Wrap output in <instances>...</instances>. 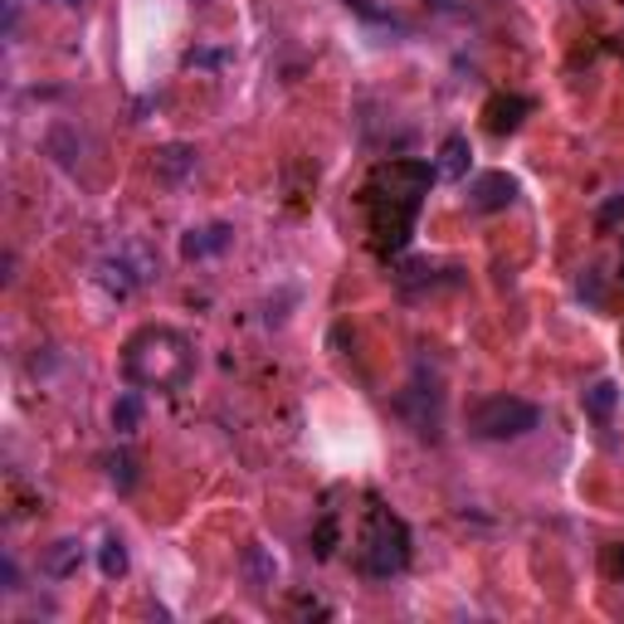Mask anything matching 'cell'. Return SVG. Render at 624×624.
Segmentation results:
<instances>
[{"label":"cell","instance_id":"cell-1","mask_svg":"<svg viewBox=\"0 0 624 624\" xmlns=\"http://www.w3.org/2000/svg\"><path fill=\"white\" fill-rule=\"evenodd\" d=\"M435 167L429 161H380L361 186V210L372 225V249L380 259L400 254L415 235L419 206H425L429 186H435Z\"/></svg>","mask_w":624,"mask_h":624},{"label":"cell","instance_id":"cell-2","mask_svg":"<svg viewBox=\"0 0 624 624\" xmlns=\"http://www.w3.org/2000/svg\"><path fill=\"white\" fill-rule=\"evenodd\" d=\"M122 376L142 390L176 396V390H186L190 376H196V347H190V337H181L176 327H142V333L122 347Z\"/></svg>","mask_w":624,"mask_h":624},{"label":"cell","instance_id":"cell-3","mask_svg":"<svg viewBox=\"0 0 624 624\" xmlns=\"http://www.w3.org/2000/svg\"><path fill=\"white\" fill-rule=\"evenodd\" d=\"M410 566V527L380 498H366V522L356 537V571L366 581H390Z\"/></svg>","mask_w":624,"mask_h":624},{"label":"cell","instance_id":"cell-4","mask_svg":"<svg viewBox=\"0 0 624 624\" xmlns=\"http://www.w3.org/2000/svg\"><path fill=\"white\" fill-rule=\"evenodd\" d=\"M542 410L532 400L522 396H488L478 405L474 415H468V435L474 439H522L537 429Z\"/></svg>","mask_w":624,"mask_h":624},{"label":"cell","instance_id":"cell-5","mask_svg":"<svg viewBox=\"0 0 624 624\" xmlns=\"http://www.w3.org/2000/svg\"><path fill=\"white\" fill-rule=\"evenodd\" d=\"M157 278V254L147 245H122L118 254H108L103 264H98V284H103L112 298H132L142 284Z\"/></svg>","mask_w":624,"mask_h":624},{"label":"cell","instance_id":"cell-6","mask_svg":"<svg viewBox=\"0 0 624 624\" xmlns=\"http://www.w3.org/2000/svg\"><path fill=\"white\" fill-rule=\"evenodd\" d=\"M400 415L410 419V429H415L419 439H439V425H444V390H439V380H425V366H419L415 380L405 386Z\"/></svg>","mask_w":624,"mask_h":624},{"label":"cell","instance_id":"cell-7","mask_svg":"<svg viewBox=\"0 0 624 624\" xmlns=\"http://www.w3.org/2000/svg\"><path fill=\"white\" fill-rule=\"evenodd\" d=\"M513 200H517V181L507 171H483V176H474V186H468V210L474 215L507 210Z\"/></svg>","mask_w":624,"mask_h":624},{"label":"cell","instance_id":"cell-8","mask_svg":"<svg viewBox=\"0 0 624 624\" xmlns=\"http://www.w3.org/2000/svg\"><path fill=\"white\" fill-rule=\"evenodd\" d=\"M527 112H532V103L522 93H498V98H488V108H483V122H488V132L507 137V132H517Z\"/></svg>","mask_w":624,"mask_h":624},{"label":"cell","instance_id":"cell-9","mask_svg":"<svg viewBox=\"0 0 624 624\" xmlns=\"http://www.w3.org/2000/svg\"><path fill=\"white\" fill-rule=\"evenodd\" d=\"M229 235H235L229 225H200V229H186L181 254H186V259H210V254L229 249Z\"/></svg>","mask_w":624,"mask_h":624},{"label":"cell","instance_id":"cell-10","mask_svg":"<svg viewBox=\"0 0 624 624\" xmlns=\"http://www.w3.org/2000/svg\"><path fill=\"white\" fill-rule=\"evenodd\" d=\"M79 566H83V542H73V537H63L44 552V576H55V581L79 576Z\"/></svg>","mask_w":624,"mask_h":624},{"label":"cell","instance_id":"cell-11","mask_svg":"<svg viewBox=\"0 0 624 624\" xmlns=\"http://www.w3.org/2000/svg\"><path fill=\"white\" fill-rule=\"evenodd\" d=\"M468 157H474V151H468V137L464 132H454V137H444V147H439V176L444 181H464L468 176Z\"/></svg>","mask_w":624,"mask_h":624},{"label":"cell","instance_id":"cell-12","mask_svg":"<svg viewBox=\"0 0 624 624\" xmlns=\"http://www.w3.org/2000/svg\"><path fill=\"white\" fill-rule=\"evenodd\" d=\"M337 546H341V517H337V507H323V517H317V527H313L317 562H333Z\"/></svg>","mask_w":624,"mask_h":624},{"label":"cell","instance_id":"cell-13","mask_svg":"<svg viewBox=\"0 0 624 624\" xmlns=\"http://www.w3.org/2000/svg\"><path fill=\"white\" fill-rule=\"evenodd\" d=\"M581 405L595 425H610V415H615V405H620V386L615 380H595V386L581 396Z\"/></svg>","mask_w":624,"mask_h":624},{"label":"cell","instance_id":"cell-14","mask_svg":"<svg viewBox=\"0 0 624 624\" xmlns=\"http://www.w3.org/2000/svg\"><path fill=\"white\" fill-rule=\"evenodd\" d=\"M112 429H118L122 439L142 429V396H137V390H122L118 396V405H112Z\"/></svg>","mask_w":624,"mask_h":624},{"label":"cell","instance_id":"cell-15","mask_svg":"<svg viewBox=\"0 0 624 624\" xmlns=\"http://www.w3.org/2000/svg\"><path fill=\"white\" fill-rule=\"evenodd\" d=\"M151 167H157V176H167V181H176V176L196 171V151H190V147H161Z\"/></svg>","mask_w":624,"mask_h":624},{"label":"cell","instance_id":"cell-16","mask_svg":"<svg viewBox=\"0 0 624 624\" xmlns=\"http://www.w3.org/2000/svg\"><path fill=\"white\" fill-rule=\"evenodd\" d=\"M245 571H249V585H254V591H269L274 576H278L274 556H264V546H259V542L245 546Z\"/></svg>","mask_w":624,"mask_h":624},{"label":"cell","instance_id":"cell-17","mask_svg":"<svg viewBox=\"0 0 624 624\" xmlns=\"http://www.w3.org/2000/svg\"><path fill=\"white\" fill-rule=\"evenodd\" d=\"M98 571H103L108 581L127 576V546H122V537H103V552H98Z\"/></svg>","mask_w":624,"mask_h":624},{"label":"cell","instance_id":"cell-18","mask_svg":"<svg viewBox=\"0 0 624 624\" xmlns=\"http://www.w3.org/2000/svg\"><path fill=\"white\" fill-rule=\"evenodd\" d=\"M108 478L127 493V488L137 483V458H132V454H112V458H108Z\"/></svg>","mask_w":624,"mask_h":624},{"label":"cell","instance_id":"cell-19","mask_svg":"<svg viewBox=\"0 0 624 624\" xmlns=\"http://www.w3.org/2000/svg\"><path fill=\"white\" fill-rule=\"evenodd\" d=\"M624 220V196H610L601 210H595V229H601V235H610V229H615Z\"/></svg>","mask_w":624,"mask_h":624},{"label":"cell","instance_id":"cell-20","mask_svg":"<svg viewBox=\"0 0 624 624\" xmlns=\"http://www.w3.org/2000/svg\"><path fill=\"white\" fill-rule=\"evenodd\" d=\"M581 298H591L595 308L605 303V293H601V274H595V269H585V278H581Z\"/></svg>","mask_w":624,"mask_h":624},{"label":"cell","instance_id":"cell-21","mask_svg":"<svg viewBox=\"0 0 624 624\" xmlns=\"http://www.w3.org/2000/svg\"><path fill=\"white\" fill-rule=\"evenodd\" d=\"M605 576H624V546H610L605 552Z\"/></svg>","mask_w":624,"mask_h":624},{"label":"cell","instance_id":"cell-22","mask_svg":"<svg viewBox=\"0 0 624 624\" xmlns=\"http://www.w3.org/2000/svg\"><path fill=\"white\" fill-rule=\"evenodd\" d=\"M429 6H435V10H454V0H429Z\"/></svg>","mask_w":624,"mask_h":624}]
</instances>
